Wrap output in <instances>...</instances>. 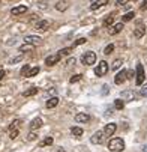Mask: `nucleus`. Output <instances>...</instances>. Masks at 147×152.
Wrapping results in <instances>:
<instances>
[{
    "instance_id": "nucleus-1",
    "label": "nucleus",
    "mask_w": 147,
    "mask_h": 152,
    "mask_svg": "<svg viewBox=\"0 0 147 152\" xmlns=\"http://www.w3.org/2000/svg\"><path fill=\"white\" fill-rule=\"evenodd\" d=\"M108 149L111 152H122V151H125V142L119 137H114L108 142Z\"/></svg>"
},
{
    "instance_id": "nucleus-2",
    "label": "nucleus",
    "mask_w": 147,
    "mask_h": 152,
    "mask_svg": "<svg viewBox=\"0 0 147 152\" xmlns=\"http://www.w3.org/2000/svg\"><path fill=\"white\" fill-rule=\"evenodd\" d=\"M81 62H83V65H86V66L95 65V62H96V53L95 51H86V53L81 56Z\"/></svg>"
},
{
    "instance_id": "nucleus-3",
    "label": "nucleus",
    "mask_w": 147,
    "mask_h": 152,
    "mask_svg": "<svg viewBox=\"0 0 147 152\" xmlns=\"http://www.w3.org/2000/svg\"><path fill=\"white\" fill-rule=\"evenodd\" d=\"M107 72H108V63L105 62V60H101V62L98 63L96 69H95V74H96L98 77H104Z\"/></svg>"
},
{
    "instance_id": "nucleus-4",
    "label": "nucleus",
    "mask_w": 147,
    "mask_h": 152,
    "mask_svg": "<svg viewBox=\"0 0 147 152\" xmlns=\"http://www.w3.org/2000/svg\"><path fill=\"white\" fill-rule=\"evenodd\" d=\"M137 77H135V83L138 84V86H141L143 84V81H144V78H146V74H144V68H143V65L141 63H138L137 65V74H135Z\"/></svg>"
},
{
    "instance_id": "nucleus-5",
    "label": "nucleus",
    "mask_w": 147,
    "mask_h": 152,
    "mask_svg": "<svg viewBox=\"0 0 147 152\" xmlns=\"http://www.w3.org/2000/svg\"><path fill=\"white\" fill-rule=\"evenodd\" d=\"M42 42V39L36 35H27L24 36V44H30V45H39Z\"/></svg>"
},
{
    "instance_id": "nucleus-6",
    "label": "nucleus",
    "mask_w": 147,
    "mask_h": 152,
    "mask_svg": "<svg viewBox=\"0 0 147 152\" xmlns=\"http://www.w3.org/2000/svg\"><path fill=\"white\" fill-rule=\"evenodd\" d=\"M48 27H50V21L48 20H41L35 26V29L39 30V32H45V30H48Z\"/></svg>"
},
{
    "instance_id": "nucleus-7",
    "label": "nucleus",
    "mask_w": 147,
    "mask_h": 152,
    "mask_svg": "<svg viewBox=\"0 0 147 152\" xmlns=\"http://www.w3.org/2000/svg\"><path fill=\"white\" fill-rule=\"evenodd\" d=\"M60 59H62V56H60L59 53L51 54V56H48V57L45 59V65H48V66H53V65H56V63H57Z\"/></svg>"
},
{
    "instance_id": "nucleus-8",
    "label": "nucleus",
    "mask_w": 147,
    "mask_h": 152,
    "mask_svg": "<svg viewBox=\"0 0 147 152\" xmlns=\"http://www.w3.org/2000/svg\"><path fill=\"white\" fill-rule=\"evenodd\" d=\"M116 129H117V125H116V124H108V125H105V128H104V136L111 137V136L116 133Z\"/></svg>"
},
{
    "instance_id": "nucleus-9",
    "label": "nucleus",
    "mask_w": 147,
    "mask_h": 152,
    "mask_svg": "<svg viewBox=\"0 0 147 152\" xmlns=\"http://www.w3.org/2000/svg\"><path fill=\"white\" fill-rule=\"evenodd\" d=\"M90 142H92L93 145H101V143L104 142V131H96V133L92 136Z\"/></svg>"
},
{
    "instance_id": "nucleus-10",
    "label": "nucleus",
    "mask_w": 147,
    "mask_h": 152,
    "mask_svg": "<svg viewBox=\"0 0 147 152\" xmlns=\"http://www.w3.org/2000/svg\"><path fill=\"white\" fill-rule=\"evenodd\" d=\"M110 2V0H95V2L90 5V9L92 11H96V9H101V8H104L105 5H107Z\"/></svg>"
},
{
    "instance_id": "nucleus-11",
    "label": "nucleus",
    "mask_w": 147,
    "mask_h": 152,
    "mask_svg": "<svg viewBox=\"0 0 147 152\" xmlns=\"http://www.w3.org/2000/svg\"><path fill=\"white\" fill-rule=\"evenodd\" d=\"M89 121H90V116L87 113H78V115H75V122H78V124H86Z\"/></svg>"
},
{
    "instance_id": "nucleus-12",
    "label": "nucleus",
    "mask_w": 147,
    "mask_h": 152,
    "mask_svg": "<svg viewBox=\"0 0 147 152\" xmlns=\"http://www.w3.org/2000/svg\"><path fill=\"white\" fill-rule=\"evenodd\" d=\"M27 12V6L26 5H20V6H15L11 9V14L12 15H21V14H24Z\"/></svg>"
},
{
    "instance_id": "nucleus-13",
    "label": "nucleus",
    "mask_w": 147,
    "mask_h": 152,
    "mask_svg": "<svg viewBox=\"0 0 147 152\" xmlns=\"http://www.w3.org/2000/svg\"><path fill=\"white\" fill-rule=\"evenodd\" d=\"M144 33H146V26L140 23V24L137 26V29L134 30V36H135L137 39H140V38H143V35H144Z\"/></svg>"
},
{
    "instance_id": "nucleus-14",
    "label": "nucleus",
    "mask_w": 147,
    "mask_h": 152,
    "mask_svg": "<svg viewBox=\"0 0 147 152\" xmlns=\"http://www.w3.org/2000/svg\"><path fill=\"white\" fill-rule=\"evenodd\" d=\"M126 80V69H122L120 72H117V75L114 77V83L116 84H122Z\"/></svg>"
},
{
    "instance_id": "nucleus-15",
    "label": "nucleus",
    "mask_w": 147,
    "mask_h": 152,
    "mask_svg": "<svg viewBox=\"0 0 147 152\" xmlns=\"http://www.w3.org/2000/svg\"><path fill=\"white\" fill-rule=\"evenodd\" d=\"M134 99H135V94L132 91L122 92V101H134Z\"/></svg>"
},
{
    "instance_id": "nucleus-16",
    "label": "nucleus",
    "mask_w": 147,
    "mask_h": 152,
    "mask_svg": "<svg viewBox=\"0 0 147 152\" xmlns=\"http://www.w3.org/2000/svg\"><path fill=\"white\" fill-rule=\"evenodd\" d=\"M123 30V23H119V24H114L113 27H110L108 29V33L110 35H117V33H120Z\"/></svg>"
},
{
    "instance_id": "nucleus-17",
    "label": "nucleus",
    "mask_w": 147,
    "mask_h": 152,
    "mask_svg": "<svg viewBox=\"0 0 147 152\" xmlns=\"http://www.w3.org/2000/svg\"><path fill=\"white\" fill-rule=\"evenodd\" d=\"M42 126V119L41 118H35L32 122H30V129L32 131H35V129H38V128H41Z\"/></svg>"
},
{
    "instance_id": "nucleus-18",
    "label": "nucleus",
    "mask_w": 147,
    "mask_h": 152,
    "mask_svg": "<svg viewBox=\"0 0 147 152\" xmlns=\"http://www.w3.org/2000/svg\"><path fill=\"white\" fill-rule=\"evenodd\" d=\"M57 104H59V98H57V96H53V98H50V99L47 101L45 105H47V108H54Z\"/></svg>"
},
{
    "instance_id": "nucleus-19",
    "label": "nucleus",
    "mask_w": 147,
    "mask_h": 152,
    "mask_svg": "<svg viewBox=\"0 0 147 152\" xmlns=\"http://www.w3.org/2000/svg\"><path fill=\"white\" fill-rule=\"evenodd\" d=\"M56 9L57 11H66L68 9V2H65V0H60V2L56 3Z\"/></svg>"
},
{
    "instance_id": "nucleus-20",
    "label": "nucleus",
    "mask_w": 147,
    "mask_h": 152,
    "mask_svg": "<svg viewBox=\"0 0 147 152\" xmlns=\"http://www.w3.org/2000/svg\"><path fill=\"white\" fill-rule=\"evenodd\" d=\"M113 21H114V14L108 15L107 18L104 20V27H111V24H113Z\"/></svg>"
},
{
    "instance_id": "nucleus-21",
    "label": "nucleus",
    "mask_w": 147,
    "mask_h": 152,
    "mask_svg": "<svg viewBox=\"0 0 147 152\" xmlns=\"http://www.w3.org/2000/svg\"><path fill=\"white\" fill-rule=\"evenodd\" d=\"M53 137H45L42 142H39V148H44V146H50V145H53Z\"/></svg>"
},
{
    "instance_id": "nucleus-22",
    "label": "nucleus",
    "mask_w": 147,
    "mask_h": 152,
    "mask_svg": "<svg viewBox=\"0 0 147 152\" xmlns=\"http://www.w3.org/2000/svg\"><path fill=\"white\" fill-rule=\"evenodd\" d=\"M38 94V88H30L29 91H24L23 92V96H33Z\"/></svg>"
},
{
    "instance_id": "nucleus-23",
    "label": "nucleus",
    "mask_w": 147,
    "mask_h": 152,
    "mask_svg": "<svg viewBox=\"0 0 147 152\" xmlns=\"http://www.w3.org/2000/svg\"><path fill=\"white\" fill-rule=\"evenodd\" d=\"M71 133H72L74 136L80 137V136H83V128H80V126H72V128H71Z\"/></svg>"
},
{
    "instance_id": "nucleus-24",
    "label": "nucleus",
    "mask_w": 147,
    "mask_h": 152,
    "mask_svg": "<svg viewBox=\"0 0 147 152\" xmlns=\"http://www.w3.org/2000/svg\"><path fill=\"white\" fill-rule=\"evenodd\" d=\"M39 71H41V69H39V66H35V68H30V69H29V72L26 74V77H35V75H36V74L39 72Z\"/></svg>"
},
{
    "instance_id": "nucleus-25",
    "label": "nucleus",
    "mask_w": 147,
    "mask_h": 152,
    "mask_svg": "<svg viewBox=\"0 0 147 152\" xmlns=\"http://www.w3.org/2000/svg\"><path fill=\"white\" fill-rule=\"evenodd\" d=\"M134 17H135V12H128V14H125V15H123L122 20H123V23H128V21H131Z\"/></svg>"
},
{
    "instance_id": "nucleus-26",
    "label": "nucleus",
    "mask_w": 147,
    "mask_h": 152,
    "mask_svg": "<svg viewBox=\"0 0 147 152\" xmlns=\"http://www.w3.org/2000/svg\"><path fill=\"white\" fill-rule=\"evenodd\" d=\"M122 63H123L122 59H116V60L113 62V65H111V69H119V68L122 66Z\"/></svg>"
},
{
    "instance_id": "nucleus-27",
    "label": "nucleus",
    "mask_w": 147,
    "mask_h": 152,
    "mask_svg": "<svg viewBox=\"0 0 147 152\" xmlns=\"http://www.w3.org/2000/svg\"><path fill=\"white\" fill-rule=\"evenodd\" d=\"M86 42H87V39H86V38H80V39H77V41L74 42L72 48H75V47H78V45H81V44H86Z\"/></svg>"
},
{
    "instance_id": "nucleus-28",
    "label": "nucleus",
    "mask_w": 147,
    "mask_h": 152,
    "mask_svg": "<svg viewBox=\"0 0 147 152\" xmlns=\"http://www.w3.org/2000/svg\"><path fill=\"white\" fill-rule=\"evenodd\" d=\"M71 51H72V47H68V48L60 50V51H59V54H60V56H69V54H71Z\"/></svg>"
},
{
    "instance_id": "nucleus-29",
    "label": "nucleus",
    "mask_w": 147,
    "mask_h": 152,
    "mask_svg": "<svg viewBox=\"0 0 147 152\" xmlns=\"http://www.w3.org/2000/svg\"><path fill=\"white\" fill-rule=\"evenodd\" d=\"M33 47H35V45L24 44V45H21V47H20V51H23V53H24V51H30V50H33Z\"/></svg>"
},
{
    "instance_id": "nucleus-30",
    "label": "nucleus",
    "mask_w": 147,
    "mask_h": 152,
    "mask_svg": "<svg viewBox=\"0 0 147 152\" xmlns=\"http://www.w3.org/2000/svg\"><path fill=\"white\" fill-rule=\"evenodd\" d=\"M114 51V45L113 44H108L107 47H105V50H104V54H111Z\"/></svg>"
},
{
    "instance_id": "nucleus-31",
    "label": "nucleus",
    "mask_w": 147,
    "mask_h": 152,
    "mask_svg": "<svg viewBox=\"0 0 147 152\" xmlns=\"http://www.w3.org/2000/svg\"><path fill=\"white\" fill-rule=\"evenodd\" d=\"M18 134H20V131L15 128V129H11V133H9V137L12 139V140H15L17 137H18Z\"/></svg>"
},
{
    "instance_id": "nucleus-32",
    "label": "nucleus",
    "mask_w": 147,
    "mask_h": 152,
    "mask_svg": "<svg viewBox=\"0 0 147 152\" xmlns=\"http://www.w3.org/2000/svg\"><path fill=\"white\" fill-rule=\"evenodd\" d=\"M123 105H125V104H123V101H122V99H116V101H114V107L117 108V110H122Z\"/></svg>"
},
{
    "instance_id": "nucleus-33",
    "label": "nucleus",
    "mask_w": 147,
    "mask_h": 152,
    "mask_svg": "<svg viewBox=\"0 0 147 152\" xmlns=\"http://www.w3.org/2000/svg\"><path fill=\"white\" fill-rule=\"evenodd\" d=\"M81 78H83V75H81V74H75V75H72V77H71V80H69V81H71V83H77V81H80Z\"/></svg>"
},
{
    "instance_id": "nucleus-34",
    "label": "nucleus",
    "mask_w": 147,
    "mask_h": 152,
    "mask_svg": "<svg viewBox=\"0 0 147 152\" xmlns=\"http://www.w3.org/2000/svg\"><path fill=\"white\" fill-rule=\"evenodd\" d=\"M140 95H141V96H147V84H143V86H141Z\"/></svg>"
},
{
    "instance_id": "nucleus-35",
    "label": "nucleus",
    "mask_w": 147,
    "mask_h": 152,
    "mask_svg": "<svg viewBox=\"0 0 147 152\" xmlns=\"http://www.w3.org/2000/svg\"><path fill=\"white\" fill-rule=\"evenodd\" d=\"M20 60H23V54H20L18 57H14V59H11V60H9V63H11V65H14V63H17V62H20Z\"/></svg>"
},
{
    "instance_id": "nucleus-36",
    "label": "nucleus",
    "mask_w": 147,
    "mask_h": 152,
    "mask_svg": "<svg viewBox=\"0 0 147 152\" xmlns=\"http://www.w3.org/2000/svg\"><path fill=\"white\" fill-rule=\"evenodd\" d=\"M29 69H30V66H29V65L23 66V68H21V75H23V77H26V74L29 72Z\"/></svg>"
},
{
    "instance_id": "nucleus-37",
    "label": "nucleus",
    "mask_w": 147,
    "mask_h": 152,
    "mask_svg": "<svg viewBox=\"0 0 147 152\" xmlns=\"http://www.w3.org/2000/svg\"><path fill=\"white\" fill-rule=\"evenodd\" d=\"M129 2H131V0H117L116 5H117V6H125L126 3H129Z\"/></svg>"
},
{
    "instance_id": "nucleus-38",
    "label": "nucleus",
    "mask_w": 147,
    "mask_h": 152,
    "mask_svg": "<svg viewBox=\"0 0 147 152\" xmlns=\"http://www.w3.org/2000/svg\"><path fill=\"white\" fill-rule=\"evenodd\" d=\"M36 137H38V136H36V134L32 131V133H29V136H27V140H30V142H32V140H36Z\"/></svg>"
},
{
    "instance_id": "nucleus-39",
    "label": "nucleus",
    "mask_w": 147,
    "mask_h": 152,
    "mask_svg": "<svg viewBox=\"0 0 147 152\" xmlns=\"http://www.w3.org/2000/svg\"><path fill=\"white\" fill-rule=\"evenodd\" d=\"M18 124H20V121L17 119V121H14L12 124H11V126H9V129H15L17 126H18Z\"/></svg>"
},
{
    "instance_id": "nucleus-40",
    "label": "nucleus",
    "mask_w": 147,
    "mask_h": 152,
    "mask_svg": "<svg viewBox=\"0 0 147 152\" xmlns=\"http://www.w3.org/2000/svg\"><path fill=\"white\" fill-rule=\"evenodd\" d=\"M140 9H141V11H147V0H144V2L141 3V6H140Z\"/></svg>"
},
{
    "instance_id": "nucleus-41",
    "label": "nucleus",
    "mask_w": 147,
    "mask_h": 152,
    "mask_svg": "<svg viewBox=\"0 0 147 152\" xmlns=\"http://www.w3.org/2000/svg\"><path fill=\"white\" fill-rule=\"evenodd\" d=\"M5 77V69H2V68H0V80H2Z\"/></svg>"
},
{
    "instance_id": "nucleus-42",
    "label": "nucleus",
    "mask_w": 147,
    "mask_h": 152,
    "mask_svg": "<svg viewBox=\"0 0 147 152\" xmlns=\"http://www.w3.org/2000/svg\"><path fill=\"white\" fill-rule=\"evenodd\" d=\"M72 63H75V59H69L68 60V65H72Z\"/></svg>"
},
{
    "instance_id": "nucleus-43",
    "label": "nucleus",
    "mask_w": 147,
    "mask_h": 152,
    "mask_svg": "<svg viewBox=\"0 0 147 152\" xmlns=\"http://www.w3.org/2000/svg\"><path fill=\"white\" fill-rule=\"evenodd\" d=\"M143 152H147V145H144V146H143Z\"/></svg>"
},
{
    "instance_id": "nucleus-44",
    "label": "nucleus",
    "mask_w": 147,
    "mask_h": 152,
    "mask_svg": "<svg viewBox=\"0 0 147 152\" xmlns=\"http://www.w3.org/2000/svg\"><path fill=\"white\" fill-rule=\"evenodd\" d=\"M57 152H66V151H65V149H62V148H60V149H59Z\"/></svg>"
}]
</instances>
